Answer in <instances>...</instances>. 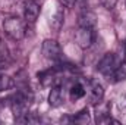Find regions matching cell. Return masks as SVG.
Listing matches in <instances>:
<instances>
[{
  "mask_svg": "<svg viewBox=\"0 0 126 125\" xmlns=\"http://www.w3.org/2000/svg\"><path fill=\"white\" fill-rule=\"evenodd\" d=\"M3 31L4 34L15 40V41H19L25 37L27 34V27H25V21H22L21 18L18 16H9L7 19H4L3 22Z\"/></svg>",
  "mask_w": 126,
  "mask_h": 125,
  "instance_id": "obj_1",
  "label": "cell"
},
{
  "mask_svg": "<svg viewBox=\"0 0 126 125\" xmlns=\"http://www.w3.org/2000/svg\"><path fill=\"white\" fill-rule=\"evenodd\" d=\"M95 38H97V34L94 27L79 25L78 31L75 32V41L81 49H90L95 43Z\"/></svg>",
  "mask_w": 126,
  "mask_h": 125,
  "instance_id": "obj_2",
  "label": "cell"
},
{
  "mask_svg": "<svg viewBox=\"0 0 126 125\" xmlns=\"http://www.w3.org/2000/svg\"><path fill=\"white\" fill-rule=\"evenodd\" d=\"M119 63H120V61L114 53H107L100 59V62L97 65V71L100 74H103L104 77L110 78L113 75V72L116 71V68L119 66Z\"/></svg>",
  "mask_w": 126,
  "mask_h": 125,
  "instance_id": "obj_3",
  "label": "cell"
},
{
  "mask_svg": "<svg viewBox=\"0 0 126 125\" xmlns=\"http://www.w3.org/2000/svg\"><path fill=\"white\" fill-rule=\"evenodd\" d=\"M41 50H43L44 58L48 59V61H53V62L60 61L62 56H63V52H62L60 44H59L56 40H51V38H47V40L43 41V47H41Z\"/></svg>",
  "mask_w": 126,
  "mask_h": 125,
  "instance_id": "obj_4",
  "label": "cell"
},
{
  "mask_svg": "<svg viewBox=\"0 0 126 125\" xmlns=\"http://www.w3.org/2000/svg\"><path fill=\"white\" fill-rule=\"evenodd\" d=\"M87 91H88V99L93 104L100 103L104 99V87L97 80H90L88 81V90Z\"/></svg>",
  "mask_w": 126,
  "mask_h": 125,
  "instance_id": "obj_5",
  "label": "cell"
},
{
  "mask_svg": "<svg viewBox=\"0 0 126 125\" xmlns=\"http://www.w3.org/2000/svg\"><path fill=\"white\" fill-rule=\"evenodd\" d=\"M40 15V4L37 0H24V18L27 22H35Z\"/></svg>",
  "mask_w": 126,
  "mask_h": 125,
  "instance_id": "obj_6",
  "label": "cell"
},
{
  "mask_svg": "<svg viewBox=\"0 0 126 125\" xmlns=\"http://www.w3.org/2000/svg\"><path fill=\"white\" fill-rule=\"evenodd\" d=\"M64 96H63V87L62 84H56L51 87L50 93H48V104L51 107H59L63 104Z\"/></svg>",
  "mask_w": 126,
  "mask_h": 125,
  "instance_id": "obj_7",
  "label": "cell"
},
{
  "mask_svg": "<svg viewBox=\"0 0 126 125\" xmlns=\"http://www.w3.org/2000/svg\"><path fill=\"white\" fill-rule=\"evenodd\" d=\"M57 68H50V69H47V71H43V72H40L38 74V80H40V83L43 84V85H56V84H59L57 83Z\"/></svg>",
  "mask_w": 126,
  "mask_h": 125,
  "instance_id": "obj_8",
  "label": "cell"
},
{
  "mask_svg": "<svg viewBox=\"0 0 126 125\" xmlns=\"http://www.w3.org/2000/svg\"><path fill=\"white\" fill-rule=\"evenodd\" d=\"M63 22H64V10H63L62 6H59L54 12V15L51 16V21H50V25L54 31H60L63 27Z\"/></svg>",
  "mask_w": 126,
  "mask_h": 125,
  "instance_id": "obj_9",
  "label": "cell"
},
{
  "mask_svg": "<svg viewBox=\"0 0 126 125\" xmlns=\"http://www.w3.org/2000/svg\"><path fill=\"white\" fill-rule=\"evenodd\" d=\"M95 106V115H97V122L100 121V119H103V118H106V116H109L110 115V109H111V104L110 103H107V102H100V103H97L94 104Z\"/></svg>",
  "mask_w": 126,
  "mask_h": 125,
  "instance_id": "obj_10",
  "label": "cell"
},
{
  "mask_svg": "<svg viewBox=\"0 0 126 125\" xmlns=\"http://www.w3.org/2000/svg\"><path fill=\"white\" fill-rule=\"evenodd\" d=\"M87 93V90H85V87L81 84V83H73L72 85H70V88H69V96H70V99L72 100H79V99H82L84 96Z\"/></svg>",
  "mask_w": 126,
  "mask_h": 125,
  "instance_id": "obj_11",
  "label": "cell"
},
{
  "mask_svg": "<svg viewBox=\"0 0 126 125\" xmlns=\"http://www.w3.org/2000/svg\"><path fill=\"white\" fill-rule=\"evenodd\" d=\"M16 121L21 122V124H38V122H41V118H40L37 113L27 110L25 113H22L21 116H18Z\"/></svg>",
  "mask_w": 126,
  "mask_h": 125,
  "instance_id": "obj_12",
  "label": "cell"
},
{
  "mask_svg": "<svg viewBox=\"0 0 126 125\" xmlns=\"http://www.w3.org/2000/svg\"><path fill=\"white\" fill-rule=\"evenodd\" d=\"M110 78H111V81H114V83L122 81V80H126V59L120 61L119 66L116 68V71L113 72V75H111ZM110 78H109V80H110Z\"/></svg>",
  "mask_w": 126,
  "mask_h": 125,
  "instance_id": "obj_13",
  "label": "cell"
},
{
  "mask_svg": "<svg viewBox=\"0 0 126 125\" xmlns=\"http://www.w3.org/2000/svg\"><path fill=\"white\" fill-rule=\"evenodd\" d=\"M13 85H15L13 78L9 77L7 74L0 72V93H1V91H7V90H10Z\"/></svg>",
  "mask_w": 126,
  "mask_h": 125,
  "instance_id": "obj_14",
  "label": "cell"
},
{
  "mask_svg": "<svg viewBox=\"0 0 126 125\" xmlns=\"http://www.w3.org/2000/svg\"><path fill=\"white\" fill-rule=\"evenodd\" d=\"M72 122H75V124H81V125H85L88 124L90 121H91V116H90V112H88V109H82L81 112H78L72 119H70Z\"/></svg>",
  "mask_w": 126,
  "mask_h": 125,
  "instance_id": "obj_15",
  "label": "cell"
},
{
  "mask_svg": "<svg viewBox=\"0 0 126 125\" xmlns=\"http://www.w3.org/2000/svg\"><path fill=\"white\" fill-rule=\"evenodd\" d=\"M79 25H85V27H94L95 25V16L88 12V10H84L79 16Z\"/></svg>",
  "mask_w": 126,
  "mask_h": 125,
  "instance_id": "obj_16",
  "label": "cell"
},
{
  "mask_svg": "<svg viewBox=\"0 0 126 125\" xmlns=\"http://www.w3.org/2000/svg\"><path fill=\"white\" fill-rule=\"evenodd\" d=\"M116 1H117V0H101V4H103L106 9H110V10H111V9L116 6Z\"/></svg>",
  "mask_w": 126,
  "mask_h": 125,
  "instance_id": "obj_17",
  "label": "cell"
},
{
  "mask_svg": "<svg viewBox=\"0 0 126 125\" xmlns=\"http://www.w3.org/2000/svg\"><path fill=\"white\" fill-rule=\"evenodd\" d=\"M6 55H7V53H6V46H4L3 41L0 40V61H3V59L6 58Z\"/></svg>",
  "mask_w": 126,
  "mask_h": 125,
  "instance_id": "obj_18",
  "label": "cell"
},
{
  "mask_svg": "<svg viewBox=\"0 0 126 125\" xmlns=\"http://www.w3.org/2000/svg\"><path fill=\"white\" fill-rule=\"evenodd\" d=\"M62 3L64 6H67V7H73L78 3V0H62Z\"/></svg>",
  "mask_w": 126,
  "mask_h": 125,
  "instance_id": "obj_19",
  "label": "cell"
},
{
  "mask_svg": "<svg viewBox=\"0 0 126 125\" xmlns=\"http://www.w3.org/2000/svg\"><path fill=\"white\" fill-rule=\"evenodd\" d=\"M123 46H125V55H126V40H125V44Z\"/></svg>",
  "mask_w": 126,
  "mask_h": 125,
  "instance_id": "obj_20",
  "label": "cell"
}]
</instances>
